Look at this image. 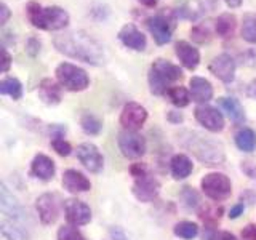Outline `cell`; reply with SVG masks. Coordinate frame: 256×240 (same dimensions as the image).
I'll list each match as a JSON object with an SVG mask.
<instances>
[{
    "mask_svg": "<svg viewBox=\"0 0 256 240\" xmlns=\"http://www.w3.org/2000/svg\"><path fill=\"white\" fill-rule=\"evenodd\" d=\"M52 146L56 150V154H60L61 157H68L70 154V144L62 138V136H56V138L52 140Z\"/></svg>",
    "mask_w": 256,
    "mask_h": 240,
    "instance_id": "d590c367",
    "label": "cell"
},
{
    "mask_svg": "<svg viewBox=\"0 0 256 240\" xmlns=\"http://www.w3.org/2000/svg\"><path fill=\"white\" fill-rule=\"evenodd\" d=\"M208 69L216 78H220L224 84L234 82L236 78V61L228 53L218 54L216 58H213Z\"/></svg>",
    "mask_w": 256,
    "mask_h": 240,
    "instance_id": "7c38bea8",
    "label": "cell"
},
{
    "mask_svg": "<svg viewBox=\"0 0 256 240\" xmlns=\"http://www.w3.org/2000/svg\"><path fill=\"white\" fill-rule=\"evenodd\" d=\"M36 206L38 212V218L44 224H53L58 220L60 208H58V202H56V197L53 194H42L37 198Z\"/></svg>",
    "mask_w": 256,
    "mask_h": 240,
    "instance_id": "e0dca14e",
    "label": "cell"
},
{
    "mask_svg": "<svg viewBox=\"0 0 256 240\" xmlns=\"http://www.w3.org/2000/svg\"><path fill=\"white\" fill-rule=\"evenodd\" d=\"M54 74L60 85L69 92H84L90 85V77H88L86 70L72 62L58 64Z\"/></svg>",
    "mask_w": 256,
    "mask_h": 240,
    "instance_id": "8992f818",
    "label": "cell"
},
{
    "mask_svg": "<svg viewBox=\"0 0 256 240\" xmlns=\"http://www.w3.org/2000/svg\"><path fill=\"white\" fill-rule=\"evenodd\" d=\"M181 197L184 200V204L189 208H196L198 204V194L192 188H184L181 192Z\"/></svg>",
    "mask_w": 256,
    "mask_h": 240,
    "instance_id": "8d00e7d4",
    "label": "cell"
},
{
    "mask_svg": "<svg viewBox=\"0 0 256 240\" xmlns=\"http://www.w3.org/2000/svg\"><path fill=\"white\" fill-rule=\"evenodd\" d=\"M58 240H86L82 232L72 226H62L58 230Z\"/></svg>",
    "mask_w": 256,
    "mask_h": 240,
    "instance_id": "e575fe53",
    "label": "cell"
},
{
    "mask_svg": "<svg viewBox=\"0 0 256 240\" xmlns=\"http://www.w3.org/2000/svg\"><path fill=\"white\" fill-rule=\"evenodd\" d=\"M206 12H208V6L204 0H189V2L184 4L180 10H176V14H178V18L196 21L198 18H202Z\"/></svg>",
    "mask_w": 256,
    "mask_h": 240,
    "instance_id": "cb8c5ba5",
    "label": "cell"
},
{
    "mask_svg": "<svg viewBox=\"0 0 256 240\" xmlns=\"http://www.w3.org/2000/svg\"><path fill=\"white\" fill-rule=\"evenodd\" d=\"M208 240H237V237L228 230H218V232H213V234L208 237Z\"/></svg>",
    "mask_w": 256,
    "mask_h": 240,
    "instance_id": "f35d334b",
    "label": "cell"
},
{
    "mask_svg": "<svg viewBox=\"0 0 256 240\" xmlns=\"http://www.w3.org/2000/svg\"><path fill=\"white\" fill-rule=\"evenodd\" d=\"M66 220L72 226H85L92 221V210L85 202L77 198H69L64 202Z\"/></svg>",
    "mask_w": 256,
    "mask_h": 240,
    "instance_id": "8fae6325",
    "label": "cell"
},
{
    "mask_svg": "<svg viewBox=\"0 0 256 240\" xmlns=\"http://www.w3.org/2000/svg\"><path fill=\"white\" fill-rule=\"evenodd\" d=\"M0 93L5 96H10L12 100H21L22 85L16 77H6L0 82Z\"/></svg>",
    "mask_w": 256,
    "mask_h": 240,
    "instance_id": "f546056e",
    "label": "cell"
},
{
    "mask_svg": "<svg viewBox=\"0 0 256 240\" xmlns=\"http://www.w3.org/2000/svg\"><path fill=\"white\" fill-rule=\"evenodd\" d=\"M244 210H245V204H244V202L236 204L234 206L230 208V212H229V218H232V220L238 218L240 214H244Z\"/></svg>",
    "mask_w": 256,
    "mask_h": 240,
    "instance_id": "b9f144b4",
    "label": "cell"
},
{
    "mask_svg": "<svg viewBox=\"0 0 256 240\" xmlns=\"http://www.w3.org/2000/svg\"><path fill=\"white\" fill-rule=\"evenodd\" d=\"M0 230L6 240H29V226L18 221L2 218L0 220Z\"/></svg>",
    "mask_w": 256,
    "mask_h": 240,
    "instance_id": "603a6c76",
    "label": "cell"
},
{
    "mask_svg": "<svg viewBox=\"0 0 256 240\" xmlns=\"http://www.w3.org/2000/svg\"><path fill=\"white\" fill-rule=\"evenodd\" d=\"M118 40L126 48H130V50H134V52H144L148 46L146 36L132 22L125 24V26L118 30Z\"/></svg>",
    "mask_w": 256,
    "mask_h": 240,
    "instance_id": "2e32d148",
    "label": "cell"
},
{
    "mask_svg": "<svg viewBox=\"0 0 256 240\" xmlns=\"http://www.w3.org/2000/svg\"><path fill=\"white\" fill-rule=\"evenodd\" d=\"M148 78L150 92L157 96H162L166 94L172 88L170 84L182 78V70L180 69V66L166 60H156L150 66Z\"/></svg>",
    "mask_w": 256,
    "mask_h": 240,
    "instance_id": "277c9868",
    "label": "cell"
},
{
    "mask_svg": "<svg viewBox=\"0 0 256 240\" xmlns=\"http://www.w3.org/2000/svg\"><path fill=\"white\" fill-rule=\"evenodd\" d=\"M10 16H12V12H10V8H8L6 4H0V24L2 26H5V24L8 22V20H10Z\"/></svg>",
    "mask_w": 256,
    "mask_h": 240,
    "instance_id": "60d3db41",
    "label": "cell"
},
{
    "mask_svg": "<svg viewBox=\"0 0 256 240\" xmlns=\"http://www.w3.org/2000/svg\"><path fill=\"white\" fill-rule=\"evenodd\" d=\"M158 190H160V182L152 174L146 173L140 176V178H134L133 194L141 202H152L157 197Z\"/></svg>",
    "mask_w": 256,
    "mask_h": 240,
    "instance_id": "9a60e30c",
    "label": "cell"
},
{
    "mask_svg": "<svg viewBox=\"0 0 256 240\" xmlns=\"http://www.w3.org/2000/svg\"><path fill=\"white\" fill-rule=\"evenodd\" d=\"M246 94L250 96V98H254L256 100V80H253V82L248 85L246 88Z\"/></svg>",
    "mask_w": 256,
    "mask_h": 240,
    "instance_id": "bcb514c9",
    "label": "cell"
},
{
    "mask_svg": "<svg viewBox=\"0 0 256 240\" xmlns=\"http://www.w3.org/2000/svg\"><path fill=\"white\" fill-rule=\"evenodd\" d=\"M220 106L222 110L226 112L228 117L234 124H244L245 122V110L242 108V104L238 102L236 98H220Z\"/></svg>",
    "mask_w": 256,
    "mask_h": 240,
    "instance_id": "4316f807",
    "label": "cell"
},
{
    "mask_svg": "<svg viewBox=\"0 0 256 240\" xmlns=\"http://www.w3.org/2000/svg\"><path fill=\"white\" fill-rule=\"evenodd\" d=\"M30 173L42 181H50L56 173L54 162L45 154H37L30 164Z\"/></svg>",
    "mask_w": 256,
    "mask_h": 240,
    "instance_id": "7402d4cb",
    "label": "cell"
},
{
    "mask_svg": "<svg viewBox=\"0 0 256 240\" xmlns=\"http://www.w3.org/2000/svg\"><path fill=\"white\" fill-rule=\"evenodd\" d=\"M213 37V29L208 22H198L190 29V38L197 44H205Z\"/></svg>",
    "mask_w": 256,
    "mask_h": 240,
    "instance_id": "d6a6232c",
    "label": "cell"
},
{
    "mask_svg": "<svg viewBox=\"0 0 256 240\" xmlns=\"http://www.w3.org/2000/svg\"><path fill=\"white\" fill-rule=\"evenodd\" d=\"M38 98L42 100V102L48 104V106H56L62 100V86L53 82L52 78H44L38 84Z\"/></svg>",
    "mask_w": 256,
    "mask_h": 240,
    "instance_id": "44dd1931",
    "label": "cell"
},
{
    "mask_svg": "<svg viewBox=\"0 0 256 240\" xmlns=\"http://www.w3.org/2000/svg\"><path fill=\"white\" fill-rule=\"evenodd\" d=\"M192 160L184 154H176L170 162V170L174 180H184L192 173Z\"/></svg>",
    "mask_w": 256,
    "mask_h": 240,
    "instance_id": "484cf974",
    "label": "cell"
},
{
    "mask_svg": "<svg viewBox=\"0 0 256 240\" xmlns=\"http://www.w3.org/2000/svg\"><path fill=\"white\" fill-rule=\"evenodd\" d=\"M244 240H256V224H248L242 229Z\"/></svg>",
    "mask_w": 256,
    "mask_h": 240,
    "instance_id": "ab89813d",
    "label": "cell"
},
{
    "mask_svg": "<svg viewBox=\"0 0 256 240\" xmlns=\"http://www.w3.org/2000/svg\"><path fill=\"white\" fill-rule=\"evenodd\" d=\"M77 158L88 172L100 173L104 166V158L100 149L92 142H84L77 148Z\"/></svg>",
    "mask_w": 256,
    "mask_h": 240,
    "instance_id": "4fadbf2b",
    "label": "cell"
},
{
    "mask_svg": "<svg viewBox=\"0 0 256 240\" xmlns=\"http://www.w3.org/2000/svg\"><path fill=\"white\" fill-rule=\"evenodd\" d=\"M240 34L245 42L256 45V13H246L244 16Z\"/></svg>",
    "mask_w": 256,
    "mask_h": 240,
    "instance_id": "f1b7e54d",
    "label": "cell"
},
{
    "mask_svg": "<svg viewBox=\"0 0 256 240\" xmlns=\"http://www.w3.org/2000/svg\"><path fill=\"white\" fill-rule=\"evenodd\" d=\"M236 144L240 150L253 152L256 148V133L252 128H240L236 133Z\"/></svg>",
    "mask_w": 256,
    "mask_h": 240,
    "instance_id": "83f0119b",
    "label": "cell"
},
{
    "mask_svg": "<svg viewBox=\"0 0 256 240\" xmlns=\"http://www.w3.org/2000/svg\"><path fill=\"white\" fill-rule=\"evenodd\" d=\"M224 2H226V5L229 8H238L242 5V0H224Z\"/></svg>",
    "mask_w": 256,
    "mask_h": 240,
    "instance_id": "c3c4849f",
    "label": "cell"
},
{
    "mask_svg": "<svg viewBox=\"0 0 256 240\" xmlns=\"http://www.w3.org/2000/svg\"><path fill=\"white\" fill-rule=\"evenodd\" d=\"M0 213H2V218L18 221V222L26 224V226L30 221L26 208L20 204V200L12 194L10 189H8L4 182H2V186H0Z\"/></svg>",
    "mask_w": 256,
    "mask_h": 240,
    "instance_id": "ba28073f",
    "label": "cell"
},
{
    "mask_svg": "<svg viewBox=\"0 0 256 240\" xmlns=\"http://www.w3.org/2000/svg\"><path fill=\"white\" fill-rule=\"evenodd\" d=\"M118 148L126 158H140L146 152V140L140 133L125 130L118 134Z\"/></svg>",
    "mask_w": 256,
    "mask_h": 240,
    "instance_id": "9c48e42d",
    "label": "cell"
},
{
    "mask_svg": "<svg viewBox=\"0 0 256 240\" xmlns=\"http://www.w3.org/2000/svg\"><path fill=\"white\" fill-rule=\"evenodd\" d=\"M173 232H174V236H178L184 240H192L198 234V226L192 221H181L174 226Z\"/></svg>",
    "mask_w": 256,
    "mask_h": 240,
    "instance_id": "836d02e7",
    "label": "cell"
},
{
    "mask_svg": "<svg viewBox=\"0 0 256 240\" xmlns=\"http://www.w3.org/2000/svg\"><path fill=\"white\" fill-rule=\"evenodd\" d=\"M62 186L64 189H68L72 194H78V192H86L92 189L90 180L82 172L77 170H66L62 174Z\"/></svg>",
    "mask_w": 256,
    "mask_h": 240,
    "instance_id": "ffe728a7",
    "label": "cell"
},
{
    "mask_svg": "<svg viewBox=\"0 0 256 240\" xmlns=\"http://www.w3.org/2000/svg\"><path fill=\"white\" fill-rule=\"evenodd\" d=\"M109 234H110V238L112 240H128L126 234L120 228H112L109 230Z\"/></svg>",
    "mask_w": 256,
    "mask_h": 240,
    "instance_id": "ee69618b",
    "label": "cell"
},
{
    "mask_svg": "<svg viewBox=\"0 0 256 240\" xmlns=\"http://www.w3.org/2000/svg\"><path fill=\"white\" fill-rule=\"evenodd\" d=\"M28 20L34 28L40 30H61L68 28L70 16L64 8L58 5L42 6L37 2H29L26 6Z\"/></svg>",
    "mask_w": 256,
    "mask_h": 240,
    "instance_id": "3957f363",
    "label": "cell"
},
{
    "mask_svg": "<svg viewBox=\"0 0 256 240\" xmlns=\"http://www.w3.org/2000/svg\"><path fill=\"white\" fill-rule=\"evenodd\" d=\"M80 126L86 134H100L102 130V120L92 112H85L80 117Z\"/></svg>",
    "mask_w": 256,
    "mask_h": 240,
    "instance_id": "4dcf8cb0",
    "label": "cell"
},
{
    "mask_svg": "<svg viewBox=\"0 0 256 240\" xmlns=\"http://www.w3.org/2000/svg\"><path fill=\"white\" fill-rule=\"evenodd\" d=\"M138 2L144 6H148V8H154L158 4V0H138Z\"/></svg>",
    "mask_w": 256,
    "mask_h": 240,
    "instance_id": "7dc6e473",
    "label": "cell"
},
{
    "mask_svg": "<svg viewBox=\"0 0 256 240\" xmlns=\"http://www.w3.org/2000/svg\"><path fill=\"white\" fill-rule=\"evenodd\" d=\"M53 45L61 54L92 66H101L106 61L104 46L85 30H69L54 36Z\"/></svg>",
    "mask_w": 256,
    "mask_h": 240,
    "instance_id": "6da1fadb",
    "label": "cell"
},
{
    "mask_svg": "<svg viewBox=\"0 0 256 240\" xmlns=\"http://www.w3.org/2000/svg\"><path fill=\"white\" fill-rule=\"evenodd\" d=\"M166 96L176 108H186L190 102V93L184 86H172Z\"/></svg>",
    "mask_w": 256,
    "mask_h": 240,
    "instance_id": "1f68e13d",
    "label": "cell"
},
{
    "mask_svg": "<svg viewBox=\"0 0 256 240\" xmlns=\"http://www.w3.org/2000/svg\"><path fill=\"white\" fill-rule=\"evenodd\" d=\"M2 56H4V66H2V72L6 74L8 70H10V66H12V56L10 53L6 52V48L2 46Z\"/></svg>",
    "mask_w": 256,
    "mask_h": 240,
    "instance_id": "7bdbcfd3",
    "label": "cell"
},
{
    "mask_svg": "<svg viewBox=\"0 0 256 240\" xmlns=\"http://www.w3.org/2000/svg\"><path fill=\"white\" fill-rule=\"evenodd\" d=\"M237 28V18L232 13H222L214 21V32L221 38H229L234 36Z\"/></svg>",
    "mask_w": 256,
    "mask_h": 240,
    "instance_id": "d4e9b609",
    "label": "cell"
},
{
    "mask_svg": "<svg viewBox=\"0 0 256 240\" xmlns=\"http://www.w3.org/2000/svg\"><path fill=\"white\" fill-rule=\"evenodd\" d=\"M190 100L198 104H205L213 98V85L204 77H192L189 82Z\"/></svg>",
    "mask_w": 256,
    "mask_h": 240,
    "instance_id": "d6986e66",
    "label": "cell"
},
{
    "mask_svg": "<svg viewBox=\"0 0 256 240\" xmlns=\"http://www.w3.org/2000/svg\"><path fill=\"white\" fill-rule=\"evenodd\" d=\"M194 116H196L197 122L202 126H205L208 132H213V133L222 132V128H224V117H222V114L216 108L205 106V104H204V106L196 108Z\"/></svg>",
    "mask_w": 256,
    "mask_h": 240,
    "instance_id": "5bb4252c",
    "label": "cell"
},
{
    "mask_svg": "<svg viewBox=\"0 0 256 240\" xmlns=\"http://www.w3.org/2000/svg\"><path fill=\"white\" fill-rule=\"evenodd\" d=\"M180 144L205 165H221L226 160L222 142L198 132H184L180 134Z\"/></svg>",
    "mask_w": 256,
    "mask_h": 240,
    "instance_id": "7a4b0ae2",
    "label": "cell"
},
{
    "mask_svg": "<svg viewBox=\"0 0 256 240\" xmlns=\"http://www.w3.org/2000/svg\"><path fill=\"white\" fill-rule=\"evenodd\" d=\"M176 22H178L176 10H166V8H164V10H160L158 13L146 20V26L157 45H166L173 37Z\"/></svg>",
    "mask_w": 256,
    "mask_h": 240,
    "instance_id": "5b68a950",
    "label": "cell"
},
{
    "mask_svg": "<svg viewBox=\"0 0 256 240\" xmlns=\"http://www.w3.org/2000/svg\"><path fill=\"white\" fill-rule=\"evenodd\" d=\"M174 53L180 58L182 66L186 68V69H189V70H194L200 64V53H198V50L194 45H190L189 42H186V40H180V42H176Z\"/></svg>",
    "mask_w": 256,
    "mask_h": 240,
    "instance_id": "ac0fdd59",
    "label": "cell"
},
{
    "mask_svg": "<svg viewBox=\"0 0 256 240\" xmlns=\"http://www.w3.org/2000/svg\"><path fill=\"white\" fill-rule=\"evenodd\" d=\"M204 194L214 200V202H222L232 194V184L230 180L222 173H208L200 181Z\"/></svg>",
    "mask_w": 256,
    "mask_h": 240,
    "instance_id": "52a82bcc",
    "label": "cell"
},
{
    "mask_svg": "<svg viewBox=\"0 0 256 240\" xmlns=\"http://www.w3.org/2000/svg\"><path fill=\"white\" fill-rule=\"evenodd\" d=\"M148 120V110L144 109L141 104L138 102H126L122 114H120V125H122L125 130H138L144 125V122Z\"/></svg>",
    "mask_w": 256,
    "mask_h": 240,
    "instance_id": "30bf717a",
    "label": "cell"
},
{
    "mask_svg": "<svg viewBox=\"0 0 256 240\" xmlns=\"http://www.w3.org/2000/svg\"><path fill=\"white\" fill-rule=\"evenodd\" d=\"M166 118L170 120V122H173V124H180V122H182V116L180 114V112H174V110H170V112H168Z\"/></svg>",
    "mask_w": 256,
    "mask_h": 240,
    "instance_id": "f6af8a7d",
    "label": "cell"
},
{
    "mask_svg": "<svg viewBox=\"0 0 256 240\" xmlns=\"http://www.w3.org/2000/svg\"><path fill=\"white\" fill-rule=\"evenodd\" d=\"M40 46H42V44H40V40L37 37H29L28 42H26V52L32 56V58H34V56L38 54Z\"/></svg>",
    "mask_w": 256,
    "mask_h": 240,
    "instance_id": "74e56055",
    "label": "cell"
}]
</instances>
